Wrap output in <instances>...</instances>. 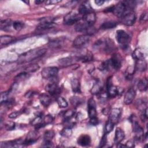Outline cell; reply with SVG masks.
<instances>
[{
  "mask_svg": "<svg viewBox=\"0 0 148 148\" xmlns=\"http://www.w3.org/2000/svg\"><path fill=\"white\" fill-rule=\"evenodd\" d=\"M69 100L71 104L74 106H77L83 102V100L77 97H72Z\"/></svg>",
  "mask_w": 148,
  "mask_h": 148,
  "instance_id": "37",
  "label": "cell"
},
{
  "mask_svg": "<svg viewBox=\"0 0 148 148\" xmlns=\"http://www.w3.org/2000/svg\"><path fill=\"white\" fill-rule=\"evenodd\" d=\"M106 87H107V94L109 98H114L117 95L120 94L122 91H121V88H118L117 86H115L112 83L111 77L108 79L106 82Z\"/></svg>",
  "mask_w": 148,
  "mask_h": 148,
  "instance_id": "6",
  "label": "cell"
},
{
  "mask_svg": "<svg viewBox=\"0 0 148 148\" xmlns=\"http://www.w3.org/2000/svg\"><path fill=\"white\" fill-rule=\"evenodd\" d=\"M87 110L88 114L90 118L95 117L97 116V110H96V103L95 100L91 98L88 99L87 102Z\"/></svg>",
  "mask_w": 148,
  "mask_h": 148,
  "instance_id": "15",
  "label": "cell"
},
{
  "mask_svg": "<svg viewBox=\"0 0 148 148\" xmlns=\"http://www.w3.org/2000/svg\"><path fill=\"white\" fill-rule=\"evenodd\" d=\"M102 88H103V87L101 82L100 81H97L94 84L91 90V92L94 95L99 94L102 92Z\"/></svg>",
  "mask_w": 148,
  "mask_h": 148,
  "instance_id": "24",
  "label": "cell"
},
{
  "mask_svg": "<svg viewBox=\"0 0 148 148\" xmlns=\"http://www.w3.org/2000/svg\"><path fill=\"white\" fill-rule=\"evenodd\" d=\"M9 94V91L2 92L1 93V103H2L8 99Z\"/></svg>",
  "mask_w": 148,
  "mask_h": 148,
  "instance_id": "44",
  "label": "cell"
},
{
  "mask_svg": "<svg viewBox=\"0 0 148 148\" xmlns=\"http://www.w3.org/2000/svg\"><path fill=\"white\" fill-rule=\"evenodd\" d=\"M108 94L107 93H100L99 94V99L100 100V102H106V101L107 100V98H108Z\"/></svg>",
  "mask_w": 148,
  "mask_h": 148,
  "instance_id": "48",
  "label": "cell"
},
{
  "mask_svg": "<svg viewBox=\"0 0 148 148\" xmlns=\"http://www.w3.org/2000/svg\"><path fill=\"white\" fill-rule=\"evenodd\" d=\"M42 147H54V145L51 140H45L44 143L42 145Z\"/></svg>",
  "mask_w": 148,
  "mask_h": 148,
  "instance_id": "50",
  "label": "cell"
},
{
  "mask_svg": "<svg viewBox=\"0 0 148 148\" xmlns=\"http://www.w3.org/2000/svg\"><path fill=\"white\" fill-rule=\"evenodd\" d=\"M147 19H148L147 13V12L143 13L140 17V21L142 22H145L147 20Z\"/></svg>",
  "mask_w": 148,
  "mask_h": 148,
  "instance_id": "52",
  "label": "cell"
},
{
  "mask_svg": "<svg viewBox=\"0 0 148 148\" xmlns=\"http://www.w3.org/2000/svg\"><path fill=\"white\" fill-rule=\"evenodd\" d=\"M21 114V112H12L10 114H9L8 117L10 119H16L17 118L18 116H19V115Z\"/></svg>",
  "mask_w": 148,
  "mask_h": 148,
  "instance_id": "51",
  "label": "cell"
},
{
  "mask_svg": "<svg viewBox=\"0 0 148 148\" xmlns=\"http://www.w3.org/2000/svg\"><path fill=\"white\" fill-rule=\"evenodd\" d=\"M104 2H105V1H103V0H96V1H95V3L98 6H101V5H103Z\"/></svg>",
  "mask_w": 148,
  "mask_h": 148,
  "instance_id": "54",
  "label": "cell"
},
{
  "mask_svg": "<svg viewBox=\"0 0 148 148\" xmlns=\"http://www.w3.org/2000/svg\"><path fill=\"white\" fill-rule=\"evenodd\" d=\"M126 147H133L134 146V143L132 142H131V141H129V142H128L127 143H126Z\"/></svg>",
  "mask_w": 148,
  "mask_h": 148,
  "instance_id": "55",
  "label": "cell"
},
{
  "mask_svg": "<svg viewBox=\"0 0 148 148\" xmlns=\"http://www.w3.org/2000/svg\"><path fill=\"white\" fill-rule=\"evenodd\" d=\"M117 25V23L116 21L110 20V21H107L103 23L101 25L100 28L102 29H108L113 28L116 27Z\"/></svg>",
  "mask_w": 148,
  "mask_h": 148,
  "instance_id": "27",
  "label": "cell"
},
{
  "mask_svg": "<svg viewBox=\"0 0 148 148\" xmlns=\"http://www.w3.org/2000/svg\"><path fill=\"white\" fill-rule=\"evenodd\" d=\"M114 124L113 123L112 121H110L109 120L108 121V122L106 123L105 127V134H108L110 133L114 128Z\"/></svg>",
  "mask_w": 148,
  "mask_h": 148,
  "instance_id": "38",
  "label": "cell"
},
{
  "mask_svg": "<svg viewBox=\"0 0 148 148\" xmlns=\"http://www.w3.org/2000/svg\"><path fill=\"white\" fill-rule=\"evenodd\" d=\"M39 68V66L36 64H31L28 66H27L25 68V72L28 73V72H34L36 71H38Z\"/></svg>",
  "mask_w": 148,
  "mask_h": 148,
  "instance_id": "35",
  "label": "cell"
},
{
  "mask_svg": "<svg viewBox=\"0 0 148 148\" xmlns=\"http://www.w3.org/2000/svg\"><path fill=\"white\" fill-rule=\"evenodd\" d=\"M57 102L60 108H66L68 106V103L66 99L62 97H58L57 98Z\"/></svg>",
  "mask_w": 148,
  "mask_h": 148,
  "instance_id": "36",
  "label": "cell"
},
{
  "mask_svg": "<svg viewBox=\"0 0 148 148\" xmlns=\"http://www.w3.org/2000/svg\"><path fill=\"white\" fill-rule=\"evenodd\" d=\"M121 22L127 26L132 25L136 20V14L134 12L131 11L120 18Z\"/></svg>",
  "mask_w": 148,
  "mask_h": 148,
  "instance_id": "7",
  "label": "cell"
},
{
  "mask_svg": "<svg viewBox=\"0 0 148 148\" xmlns=\"http://www.w3.org/2000/svg\"><path fill=\"white\" fill-rule=\"evenodd\" d=\"M62 41L60 39H56L53 40H51L49 42L50 47H60L61 46Z\"/></svg>",
  "mask_w": 148,
  "mask_h": 148,
  "instance_id": "40",
  "label": "cell"
},
{
  "mask_svg": "<svg viewBox=\"0 0 148 148\" xmlns=\"http://www.w3.org/2000/svg\"><path fill=\"white\" fill-rule=\"evenodd\" d=\"M134 68H133L132 66L128 67L126 71V77L130 79L131 78V76L134 74Z\"/></svg>",
  "mask_w": 148,
  "mask_h": 148,
  "instance_id": "45",
  "label": "cell"
},
{
  "mask_svg": "<svg viewBox=\"0 0 148 148\" xmlns=\"http://www.w3.org/2000/svg\"><path fill=\"white\" fill-rule=\"evenodd\" d=\"M92 27V25H90L84 21H78L75 26V29L77 32H87V35H91L94 32V28Z\"/></svg>",
  "mask_w": 148,
  "mask_h": 148,
  "instance_id": "4",
  "label": "cell"
},
{
  "mask_svg": "<svg viewBox=\"0 0 148 148\" xmlns=\"http://www.w3.org/2000/svg\"><path fill=\"white\" fill-rule=\"evenodd\" d=\"M42 121V116H41V115H39L38 116H36L34 119H33V120L31 122L32 125H36L41 123Z\"/></svg>",
  "mask_w": 148,
  "mask_h": 148,
  "instance_id": "43",
  "label": "cell"
},
{
  "mask_svg": "<svg viewBox=\"0 0 148 148\" xmlns=\"http://www.w3.org/2000/svg\"><path fill=\"white\" fill-rule=\"evenodd\" d=\"M110 69H114L115 70L119 69L121 66L122 58L119 54H114L113 56L108 60Z\"/></svg>",
  "mask_w": 148,
  "mask_h": 148,
  "instance_id": "9",
  "label": "cell"
},
{
  "mask_svg": "<svg viewBox=\"0 0 148 148\" xmlns=\"http://www.w3.org/2000/svg\"><path fill=\"white\" fill-rule=\"evenodd\" d=\"M80 18L78 14L75 12H71L66 14L63 18V22L66 25H71L79 21Z\"/></svg>",
  "mask_w": 148,
  "mask_h": 148,
  "instance_id": "8",
  "label": "cell"
},
{
  "mask_svg": "<svg viewBox=\"0 0 148 148\" xmlns=\"http://www.w3.org/2000/svg\"><path fill=\"white\" fill-rule=\"evenodd\" d=\"M39 138V134L36 130L29 131L25 138V139L23 141L24 145H29L36 142Z\"/></svg>",
  "mask_w": 148,
  "mask_h": 148,
  "instance_id": "10",
  "label": "cell"
},
{
  "mask_svg": "<svg viewBox=\"0 0 148 148\" xmlns=\"http://www.w3.org/2000/svg\"><path fill=\"white\" fill-rule=\"evenodd\" d=\"M106 135L107 134H104L103 135V136L101 138V142H100V144H99V146L100 147H104L105 145L107 143V137H106Z\"/></svg>",
  "mask_w": 148,
  "mask_h": 148,
  "instance_id": "49",
  "label": "cell"
},
{
  "mask_svg": "<svg viewBox=\"0 0 148 148\" xmlns=\"http://www.w3.org/2000/svg\"><path fill=\"white\" fill-rule=\"evenodd\" d=\"M89 123L91 125H97L98 124V119L97 117V116L90 118Z\"/></svg>",
  "mask_w": 148,
  "mask_h": 148,
  "instance_id": "47",
  "label": "cell"
},
{
  "mask_svg": "<svg viewBox=\"0 0 148 148\" xmlns=\"http://www.w3.org/2000/svg\"><path fill=\"white\" fill-rule=\"evenodd\" d=\"M45 90L51 96H56L61 92V88L56 82H51L47 84Z\"/></svg>",
  "mask_w": 148,
  "mask_h": 148,
  "instance_id": "12",
  "label": "cell"
},
{
  "mask_svg": "<svg viewBox=\"0 0 148 148\" xmlns=\"http://www.w3.org/2000/svg\"><path fill=\"white\" fill-rule=\"evenodd\" d=\"M16 124L13 121H8L5 125V127L8 131H12L15 128Z\"/></svg>",
  "mask_w": 148,
  "mask_h": 148,
  "instance_id": "41",
  "label": "cell"
},
{
  "mask_svg": "<svg viewBox=\"0 0 148 148\" xmlns=\"http://www.w3.org/2000/svg\"><path fill=\"white\" fill-rule=\"evenodd\" d=\"M136 96V91L135 90L131 87L126 92L124 98V103L125 105H129L132 103L133 100L134 99L135 97Z\"/></svg>",
  "mask_w": 148,
  "mask_h": 148,
  "instance_id": "16",
  "label": "cell"
},
{
  "mask_svg": "<svg viewBox=\"0 0 148 148\" xmlns=\"http://www.w3.org/2000/svg\"><path fill=\"white\" fill-rule=\"evenodd\" d=\"M83 21L90 25H92L96 21V15L94 12H90L83 15L82 17Z\"/></svg>",
  "mask_w": 148,
  "mask_h": 148,
  "instance_id": "19",
  "label": "cell"
},
{
  "mask_svg": "<svg viewBox=\"0 0 148 148\" xmlns=\"http://www.w3.org/2000/svg\"><path fill=\"white\" fill-rule=\"evenodd\" d=\"M121 111L120 108H113L110 110L109 120L114 124H116L119 120L121 116Z\"/></svg>",
  "mask_w": 148,
  "mask_h": 148,
  "instance_id": "17",
  "label": "cell"
},
{
  "mask_svg": "<svg viewBox=\"0 0 148 148\" xmlns=\"http://www.w3.org/2000/svg\"><path fill=\"white\" fill-rule=\"evenodd\" d=\"M56 24L51 21H40L39 24L37 26L36 29L39 31L47 30L54 27Z\"/></svg>",
  "mask_w": 148,
  "mask_h": 148,
  "instance_id": "21",
  "label": "cell"
},
{
  "mask_svg": "<svg viewBox=\"0 0 148 148\" xmlns=\"http://www.w3.org/2000/svg\"><path fill=\"white\" fill-rule=\"evenodd\" d=\"M147 85H148V81L146 78H143L140 79L138 84L137 87L138 90L140 91H145L147 89Z\"/></svg>",
  "mask_w": 148,
  "mask_h": 148,
  "instance_id": "29",
  "label": "cell"
},
{
  "mask_svg": "<svg viewBox=\"0 0 148 148\" xmlns=\"http://www.w3.org/2000/svg\"><path fill=\"white\" fill-rule=\"evenodd\" d=\"M116 37L117 42L124 49L128 46L130 42V36L127 32L122 29H119L116 32Z\"/></svg>",
  "mask_w": 148,
  "mask_h": 148,
  "instance_id": "2",
  "label": "cell"
},
{
  "mask_svg": "<svg viewBox=\"0 0 148 148\" xmlns=\"http://www.w3.org/2000/svg\"><path fill=\"white\" fill-rule=\"evenodd\" d=\"M75 112L73 109H69L68 110H66L64 112V114L63 115V119L64 121H68L74 115H75Z\"/></svg>",
  "mask_w": 148,
  "mask_h": 148,
  "instance_id": "33",
  "label": "cell"
},
{
  "mask_svg": "<svg viewBox=\"0 0 148 148\" xmlns=\"http://www.w3.org/2000/svg\"><path fill=\"white\" fill-rule=\"evenodd\" d=\"M147 51L145 48L138 47L133 52L132 56L134 59L136 60H145L147 57Z\"/></svg>",
  "mask_w": 148,
  "mask_h": 148,
  "instance_id": "14",
  "label": "cell"
},
{
  "mask_svg": "<svg viewBox=\"0 0 148 148\" xmlns=\"http://www.w3.org/2000/svg\"><path fill=\"white\" fill-rule=\"evenodd\" d=\"M55 135V133L53 130H47L44 133L43 138L45 140H51Z\"/></svg>",
  "mask_w": 148,
  "mask_h": 148,
  "instance_id": "34",
  "label": "cell"
},
{
  "mask_svg": "<svg viewBox=\"0 0 148 148\" xmlns=\"http://www.w3.org/2000/svg\"><path fill=\"white\" fill-rule=\"evenodd\" d=\"M79 13L81 14L84 15L87 13L92 12V8L89 2V1H85L82 3L79 8Z\"/></svg>",
  "mask_w": 148,
  "mask_h": 148,
  "instance_id": "18",
  "label": "cell"
},
{
  "mask_svg": "<svg viewBox=\"0 0 148 148\" xmlns=\"http://www.w3.org/2000/svg\"><path fill=\"white\" fill-rule=\"evenodd\" d=\"M77 143L82 146H87L91 143V138L88 135L82 134L77 139Z\"/></svg>",
  "mask_w": 148,
  "mask_h": 148,
  "instance_id": "20",
  "label": "cell"
},
{
  "mask_svg": "<svg viewBox=\"0 0 148 148\" xmlns=\"http://www.w3.org/2000/svg\"><path fill=\"white\" fill-rule=\"evenodd\" d=\"M90 38V35L87 34L79 35L74 39L73 42V46L76 47L83 46L89 42Z\"/></svg>",
  "mask_w": 148,
  "mask_h": 148,
  "instance_id": "11",
  "label": "cell"
},
{
  "mask_svg": "<svg viewBox=\"0 0 148 148\" xmlns=\"http://www.w3.org/2000/svg\"><path fill=\"white\" fill-rule=\"evenodd\" d=\"M39 99L40 103L45 107H47L51 102L50 97L46 94H42L39 95Z\"/></svg>",
  "mask_w": 148,
  "mask_h": 148,
  "instance_id": "23",
  "label": "cell"
},
{
  "mask_svg": "<svg viewBox=\"0 0 148 148\" xmlns=\"http://www.w3.org/2000/svg\"><path fill=\"white\" fill-rule=\"evenodd\" d=\"M60 135L65 138H69L72 135V131L70 127H66L63 128L60 132Z\"/></svg>",
  "mask_w": 148,
  "mask_h": 148,
  "instance_id": "32",
  "label": "cell"
},
{
  "mask_svg": "<svg viewBox=\"0 0 148 148\" xmlns=\"http://www.w3.org/2000/svg\"><path fill=\"white\" fill-rule=\"evenodd\" d=\"M72 90L75 93H80V84L79 81L76 79H72L71 80Z\"/></svg>",
  "mask_w": 148,
  "mask_h": 148,
  "instance_id": "26",
  "label": "cell"
},
{
  "mask_svg": "<svg viewBox=\"0 0 148 148\" xmlns=\"http://www.w3.org/2000/svg\"><path fill=\"white\" fill-rule=\"evenodd\" d=\"M27 75H28V73L26 72H25V71H24V72H21V73H20L19 74H18V75L16 76L15 79H16V80H17V79H18V80L23 79H24V78H25L26 76H27Z\"/></svg>",
  "mask_w": 148,
  "mask_h": 148,
  "instance_id": "46",
  "label": "cell"
},
{
  "mask_svg": "<svg viewBox=\"0 0 148 148\" xmlns=\"http://www.w3.org/2000/svg\"><path fill=\"white\" fill-rule=\"evenodd\" d=\"M135 69L143 72L145 71L147 69V62L145 60H136L135 63Z\"/></svg>",
  "mask_w": 148,
  "mask_h": 148,
  "instance_id": "25",
  "label": "cell"
},
{
  "mask_svg": "<svg viewBox=\"0 0 148 148\" xmlns=\"http://www.w3.org/2000/svg\"><path fill=\"white\" fill-rule=\"evenodd\" d=\"M58 68L56 66H47L44 68L41 71V75L46 79H53L57 76Z\"/></svg>",
  "mask_w": 148,
  "mask_h": 148,
  "instance_id": "5",
  "label": "cell"
},
{
  "mask_svg": "<svg viewBox=\"0 0 148 148\" xmlns=\"http://www.w3.org/2000/svg\"><path fill=\"white\" fill-rule=\"evenodd\" d=\"M73 58L72 57H67L60 59L58 60V63L62 66H66L71 65L73 62Z\"/></svg>",
  "mask_w": 148,
  "mask_h": 148,
  "instance_id": "31",
  "label": "cell"
},
{
  "mask_svg": "<svg viewBox=\"0 0 148 148\" xmlns=\"http://www.w3.org/2000/svg\"><path fill=\"white\" fill-rule=\"evenodd\" d=\"M0 42L1 45H8L15 40V38L10 35H3L0 38Z\"/></svg>",
  "mask_w": 148,
  "mask_h": 148,
  "instance_id": "28",
  "label": "cell"
},
{
  "mask_svg": "<svg viewBox=\"0 0 148 148\" xmlns=\"http://www.w3.org/2000/svg\"><path fill=\"white\" fill-rule=\"evenodd\" d=\"M125 138V134L124 131L120 128H117L115 131V135L114 141V143L118 144L121 143V142Z\"/></svg>",
  "mask_w": 148,
  "mask_h": 148,
  "instance_id": "22",
  "label": "cell"
},
{
  "mask_svg": "<svg viewBox=\"0 0 148 148\" xmlns=\"http://www.w3.org/2000/svg\"><path fill=\"white\" fill-rule=\"evenodd\" d=\"M130 120L132 123L133 131L135 134V138L138 140H139L140 139L142 138V136L144 137L143 130L139 125L135 115H131L130 118Z\"/></svg>",
  "mask_w": 148,
  "mask_h": 148,
  "instance_id": "3",
  "label": "cell"
},
{
  "mask_svg": "<svg viewBox=\"0 0 148 148\" xmlns=\"http://www.w3.org/2000/svg\"><path fill=\"white\" fill-rule=\"evenodd\" d=\"M24 146L23 141L21 139H17L9 141H3L1 143V148H8L13 147H21Z\"/></svg>",
  "mask_w": 148,
  "mask_h": 148,
  "instance_id": "13",
  "label": "cell"
},
{
  "mask_svg": "<svg viewBox=\"0 0 148 148\" xmlns=\"http://www.w3.org/2000/svg\"><path fill=\"white\" fill-rule=\"evenodd\" d=\"M60 2H61V1H56H56H53V0H51V1H46V3L47 4V5H50V4L54 5V4Z\"/></svg>",
  "mask_w": 148,
  "mask_h": 148,
  "instance_id": "53",
  "label": "cell"
},
{
  "mask_svg": "<svg viewBox=\"0 0 148 148\" xmlns=\"http://www.w3.org/2000/svg\"><path fill=\"white\" fill-rule=\"evenodd\" d=\"M12 24H13V23H12L10 19L1 20L0 22V28L2 30L8 31L9 29Z\"/></svg>",
  "mask_w": 148,
  "mask_h": 148,
  "instance_id": "30",
  "label": "cell"
},
{
  "mask_svg": "<svg viewBox=\"0 0 148 148\" xmlns=\"http://www.w3.org/2000/svg\"><path fill=\"white\" fill-rule=\"evenodd\" d=\"M53 120H54L53 117L51 115L47 114V115L45 116V117L43 119V123L46 125L47 124H49L51 123L53 121Z\"/></svg>",
  "mask_w": 148,
  "mask_h": 148,
  "instance_id": "42",
  "label": "cell"
},
{
  "mask_svg": "<svg viewBox=\"0 0 148 148\" xmlns=\"http://www.w3.org/2000/svg\"><path fill=\"white\" fill-rule=\"evenodd\" d=\"M43 2H44V1H39V0H37V1H35V3L36 4H37V5H39V4H40V3H43Z\"/></svg>",
  "mask_w": 148,
  "mask_h": 148,
  "instance_id": "56",
  "label": "cell"
},
{
  "mask_svg": "<svg viewBox=\"0 0 148 148\" xmlns=\"http://www.w3.org/2000/svg\"><path fill=\"white\" fill-rule=\"evenodd\" d=\"M47 51L46 48H37L21 54L18 60L20 62H27L43 56Z\"/></svg>",
  "mask_w": 148,
  "mask_h": 148,
  "instance_id": "1",
  "label": "cell"
},
{
  "mask_svg": "<svg viewBox=\"0 0 148 148\" xmlns=\"http://www.w3.org/2000/svg\"><path fill=\"white\" fill-rule=\"evenodd\" d=\"M12 25H13V28L16 31H20L23 28L24 24V23L20 21H15L13 23Z\"/></svg>",
  "mask_w": 148,
  "mask_h": 148,
  "instance_id": "39",
  "label": "cell"
}]
</instances>
